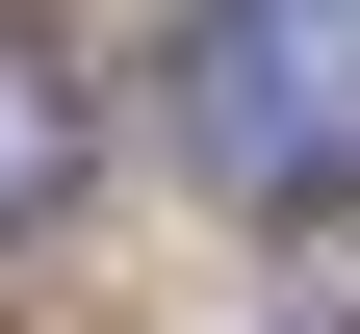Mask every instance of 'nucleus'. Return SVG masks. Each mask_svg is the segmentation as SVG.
I'll use <instances>...</instances> for the list:
<instances>
[{
	"instance_id": "f257e3e1",
	"label": "nucleus",
	"mask_w": 360,
	"mask_h": 334,
	"mask_svg": "<svg viewBox=\"0 0 360 334\" xmlns=\"http://www.w3.org/2000/svg\"><path fill=\"white\" fill-rule=\"evenodd\" d=\"M180 155L206 180H335L360 155V0H180Z\"/></svg>"
},
{
	"instance_id": "f03ea898",
	"label": "nucleus",
	"mask_w": 360,
	"mask_h": 334,
	"mask_svg": "<svg viewBox=\"0 0 360 334\" xmlns=\"http://www.w3.org/2000/svg\"><path fill=\"white\" fill-rule=\"evenodd\" d=\"M52 206H77V77L0 26V231H52Z\"/></svg>"
}]
</instances>
